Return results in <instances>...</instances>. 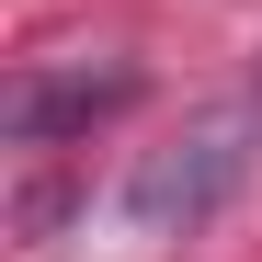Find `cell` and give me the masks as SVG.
<instances>
[{"label":"cell","instance_id":"obj_2","mask_svg":"<svg viewBox=\"0 0 262 262\" xmlns=\"http://www.w3.org/2000/svg\"><path fill=\"white\" fill-rule=\"evenodd\" d=\"M125 103H137V69H23L0 92V137L12 148H57V137H92Z\"/></svg>","mask_w":262,"mask_h":262},{"label":"cell","instance_id":"obj_1","mask_svg":"<svg viewBox=\"0 0 262 262\" xmlns=\"http://www.w3.org/2000/svg\"><path fill=\"white\" fill-rule=\"evenodd\" d=\"M251 137H262V114H251V103H239V114H205L183 148H160L137 183H125V216H137V228H160V239L205 228V216L239 194V171H251Z\"/></svg>","mask_w":262,"mask_h":262}]
</instances>
